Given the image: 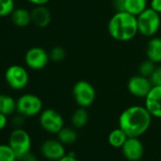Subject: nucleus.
Listing matches in <instances>:
<instances>
[{
  "label": "nucleus",
  "instance_id": "nucleus-23",
  "mask_svg": "<svg viewBox=\"0 0 161 161\" xmlns=\"http://www.w3.org/2000/svg\"><path fill=\"white\" fill-rule=\"evenodd\" d=\"M157 64H155L153 62H152L149 59H146L144 61H142L138 66V74L144 77L149 78L152 73L153 72L154 68L156 67Z\"/></svg>",
  "mask_w": 161,
  "mask_h": 161
},
{
  "label": "nucleus",
  "instance_id": "nucleus-31",
  "mask_svg": "<svg viewBox=\"0 0 161 161\" xmlns=\"http://www.w3.org/2000/svg\"><path fill=\"white\" fill-rule=\"evenodd\" d=\"M19 161H38V158H37V156L34 153L30 152L29 153L24 155Z\"/></svg>",
  "mask_w": 161,
  "mask_h": 161
},
{
  "label": "nucleus",
  "instance_id": "nucleus-5",
  "mask_svg": "<svg viewBox=\"0 0 161 161\" xmlns=\"http://www.w3.org/2000/svg\"><path fill=\"white\" fill-rule=\"evenodd\" d=\"M72 95L79 107L87 108L92 105L96 100V89L91 83L80 80L74 84Z\"/></svg>",
  "mask_w": 161,
  "mask_h": 161
},
{
  "label": "nucleus",
  "instance_id": "nucleus-9",
  "mask_svg": "<svg viewBox=\"0 0 161 161\" xmlns=\"http://www.w3.org/2000/svg\"><path fill=\"white\" fill-rule=\"evenodd\" d=\"M25 64L32 70H41L45 68L49 59V53L41 47H32L25 54Z\"/></svg>",
  "mask_w": 161,
  "mask_h": 161
},
{
  "label": "nucleus",
  "instance_id": "nucleus-12",
  "mask_svg": "<svg viewBox=\"0 0 161 161\" xmlns=\"http://www.w3.org/2000/svg\"><path fill=\"white\" fill-rule=\"evenodd\" d=\"M121 151L127 160L137 161L143 156L144 147L138 137H128L121 147Z\"/></svg>",
  "mask_w": 161,
  "mask_h": 161
},
{
  "label": "nucleus",
  "instance_id": "nucleus-32",
  "mask_svg": "<svg viewBox=\"0 0 161 161\" xmlns=\"http://www.w3.org/2000/svg\"><path fill=\"white\" fill-rule=\"evenodd\" d=\"M58 161H80L76 158V155L73 153H69V154H65L64 157H62L61 159H59Z\"/></svg>",
  "mask_w": 161,
  "mask_h": 161
},
{
  "label": "nucleus",
  "instance_id": "nucleus-3",
  "mask_svg": "<svg viewBox=\"0 0 161 161\" xmlns=\"http://www.w3.org/2000/svg\"><path fill=\"white\" fill-rule=\"evenodd\" d=\"M136 21L138 33L147 38L155 36L161 27L160 14L150 7L136 16Z\"/></svg>",
  "mask_w": 161,
  "mask_h": 161
},
{
  "label": "nucleus",
  "instance_id": "nucleus-2",
  "mask_svg": "<svg viewBox=\"0 0 161 161\" xmlns=\"http://www.w3.org/2000/svg\"><path fill=\"white\" fill-rule=\"evenodd\" d=\"M107 31L115 41L129 42L138 33L136 16L127 12H116L108 21Z\"/></svg>",
  "mask_w": 161,
  "mask_h": 161
},
{
  "label": "nucleus",
  "instance_id": "nucleus-16",
  "mask_svg": "<svg viewBox=\"0 0 161 161\" xmlns=\"http://www.w3.org/2000/svg\"><path fill=\"white\" fill-rule=\"evenodd\" d=\"M10 16L14 25L18 28H26L31 23V11H28L25 8L14 9Z\"/></svg>",
  "mask_w": 161,
  "mask_h": 161
},
{
  "label": "nucleus",
  "instance_id": "nucleus-24",
  "mask_svg": "<svg viewBox=\"0 0 161 161\" xmlns=\"http://www.w3.org/2000/svg\"><path fill=\"white\" fill-rule=\"evenodd\" d=\"M14 9V0H0V17L11 15Z\"/></svg>",
  "mask_w": 161,
  "mask_h": 161
},
{
  "label": "nucleus",
  "instance_id": "nucleus-11",
  "mask_svg": "<svg viewBox=\"0 0 161 161\" xmlns=\"http://www.w3.org/2000/svg\"><path fill=\"white\" fill-rule=\"evenodd\" d=\"M40 152L45 158L52 161H58L65 155L64 144H63L58 138L45 140L41 145Z\"/></svg>",
  "mask_w": 161,
  "mask_h": 161
},
{
  "label": "nucleus",
  "instance_id": "nucleus-14",
  "mask_svg": "<svg viewBox=\"0 0 161 161\" xmlns=\"http://www.w3.org/2000/svg\"><path fill=\"white\" fill-rule=\"evenodd\" d=\"M31 23L38 28L47 27L52 20L51 12L46 5L34 6V8L31 11Z\"/></svg>",
  "mask_w": 161,
  "mask_h": 161
},
{
  "label": "nucleus",
  "instance_id": "nucleus-27",
  "mask_svg": "<svg viewBox=\"0 0 161 161\" xmlns=\"http://www.w3.org/2000/svg\"><path fill=\"white\" fill-rule=\"evenodd\" d=\"M25 117L20 115V114H16L15 116H14L13 119H12V125L14 128H23L24 122H25Z\"/></svg>",
  "mask_w": 161,
  "mask_h": 161
},
{
  "label": "nucleus",
  "instance_id": "nucleus-20",
  "mask_svg": "<svg viewBox=\"0 0 161 161\" xmlns=\"http://www.w3.org/2000/svg\"><path fill=\"white\" fill-rule=\"evenodd\" d=\"M128 137L129 136L126 135V133L119 127L110 132L108 136V142L112 147L121 148Z\"/></svg>",
  "mask_w": 161,
  "mask_h": 161
},
{
  "label": "nucleus",
  "instance_id": "nucleus-33",
  "mask_svg": "<svg viewBox=\"0 0 161 161\" xmlns=\"http://www.w3.org/2000/svg\"><path fill=\"white\" fill-rule=\"evenodd\" d=\"M28 1L33 4L34 6H38V5H47L50 0H28Z\"/></svg>",
  "mask_w": 161,
  "mask_h": 161
},
{
  "label": "nucleus",
  "instance_id": "nucleus-25",
  "mask_svg": "<svg viewBox=\"0 0 161 161\" xmlns=\"http://www.w3.org/2000/svg\"><path fill=\"white\" fill-rule=\"evenodd\" d=\"M48 53H49L50 61H52L54 63H60V62L64 61L66 56L65 49L63 47H54L51 48V50Z\"/></svg>",
  "mask_w": 161,
  "mask_h": 161
},
{
  "label": "nucleus",
  "instance_id": "nucleus-18",
  "mask_svg": "<svg viewBox=\"0 0 161 161\" xmlns=\"http://www.w3.org/2000/svg\"><path fill=\"white\" fill-rule=\"evenodd\" d=\"M16 112V101L10 95L0 94V113L12 116Z\"/></svg>",
  "mask_w": 161,
  "mask_h": 161
},
{
  "label": "nucleus",
  "instance_id": "nucleus-7",
  "mask_svg": "<svg viewBox=\"0 0 161 161\" xmlns=\"http://www.w3.org/2000/svg\"><path fill=\"white\" fill-rule=\"evenodd\" d=\"M5 80L10 88L14 90H23L30 82V74L26 67L19 64L9 66L5 72Z\"/></svg>",
  "mask_w": 161,
  "mask_h": 161
},
{
  "label": "nucleus",
  "instance_id": "nucleus-26",
  "mask_svg": "<svg viewBox=\"0 0 161 161\" xmlns=\"http://www.w3.org/2000/svg\"><path fill=\"white\" fill-rule=\"evenodd\" d=\"M151 83L153 85V86H161V65H156V67L154 68L153 72L152 73V75L149 77Z\"/></svg>",
  "mask_w": 161,
  "mask_h": 161
},
{
  "label": "nucleus",
  "instance_id": "nucleus-15",
  "mask_svg": "<svg viewBox=\"0 0 161 161\" xmlns=\"http://www.w3.org/2000/svg\"><path fill=\"white\" fill-rule=\"evenodd\" d=\"M147 59L153 62L155 64H161V37H152L146 45Z\"/></svg>",
  "mask_w": 161,
  "mask_h": 161
},
{
  "label": "nucleus",
  "instance_id": "nucleus-10",
  "mask_svg": "<svg viewBox=\"0 0 161 161\" xmlns=\"http://www.w3.org/2000/svg\"><path fill=\"white\" fill-rule=\"evenodd\" d=\"M152 88L153 85L150 79L139 74L132 76L127 82L128 92L136 98L145 99Z\"/></svg>",
  "mask_w": 161,
  "mask_h": 161
},
{
  "label": "nucleus",
  "instance_id": "nucleus-13",
  "mask_svg": "<svg viewBox=\"0 0 161 161\" xmlns=\"http://www.w3.org/2000/svg\"><path fill=\"white\" fill-rule=\"evenodd\" d=\"M152 117L161 119V86H153L145 98V105Z\"/></svg>",
  "mask_w": 161,
  "mask_h": 161
},
{
  "label": "nucleus",
  "instance_id": "nucleus-8",
  "mask_svg": "<svg viewBox=\"0 0 161 161\" xmlns=\"http://www.w3.org/2000/svg\"><path fill=\"white\" fill-rule=\"evenodd\" d=\"M39 123L46 132L58 134L64 127V119L58 111L52 108H47L40 113Z\"/></svg>",
  "mask_w": 161,
  "mask_h": 161
},
{
  "label": "nucleus",
  "instance_id": "nucleus-30",
  "mask_svg": "<svg viewBox=\"0 0 161 161\" xmlns=\"http://www.w3.org/2000/svg\"><path fill=\"white\" fill-rule=\"evenodd\" d=\"M8 123H9L8 116L4 115L2 113H0V131L4 130L7 127Z\"/></svg>",
  "mask_w": 161,
  "mask_h": 161
},
{
  "label": "nucleus",
  "instance_id": "nucleus-1",
  "mask_svg": "<svg viewBox=\"0 0 161 161\" xmlns=\"http://www.w3.org/2000/svg\"><path fill=\"white\" fill-rule=\"evenodd\" d=\"M152 115L145 106L132 105L124 109L119 118V127L129 137H139L152 123Z\"/></svg>",
  "mask_w": 161,
  "mask_h": 161
},
{
  "label": "nucleus",
  "instance_id": "nucleus-19",
  "mask_svg": "<svg viewBox=\"0 0 161 161\" xmlns=\"http://www.w3.org/2000/svg\"><path fill=\"white\" fill-rule=\"evenodd\" d=\"M88 113L86 111V108L84 107H79L76 109L72 116H71V124L74 128L80 129L85 127L88 122Z\"/></svg>",
  "mask_w": 161,
  "mask_h": 161
},
{
  "label": "nucleus",
  "instance_id": "nucleus-17",
  "mask_svg": "<svg viewBox=\"0 0 161 161\" xmlns=\"http://www.w3.org/2000/svg\"><path fill=\"white\" fill-rule=\"evenodd\" d=\"M148 8V0H125L124 12L135 16L139 15Z\"/></svg>",
  "mask_w": 161,
  "mask_h": 161
},
{
  "label": "nucleus",
  "instance_id": "nucleus-21",
  "mask_svg": "<svg viewBox=\"0 0 161 161\" xmlns=\"http://www.w3.org/2000/svg\"><path fill=\"white\" fill-rule=\"evenodd\" d=\"M58 139L64 145L67 144H73L77 138H78V134L75 129L69 128V127H63L60 132L57 134Z\"/></svg>",
  "mask_w": 161,
  "mask_h": 161
},
{
  "label": "nucleus",
  "instance_id": "nucleus-29",
  "mask_svg": "<svg viewBox=\"0 0 161 161\" xmlns=\"http://www.w3.org/2000/svg\"><path fill=\"white\" fill-rule=\"evenodd\" d=\"M124 1L125 0H113L112 6L116 12H124Z\"/></svg>",
  "mask_w": 161,
  "mask_h": 161
},
{
  "label": "nucleus",
  "instance_id": "nucleus-4",
  "mask_svg": "<svg viewBox=\"0 0 161 161\" xmlns=\"http://www.w3.org/2000/svg\"><path fill=\"white\" fill-rule=\"evenodd\" d=\"M8 144L14 152L18 161L31 150V135L24 128H14L11 132Z\"/></svg>",
  "mask_w": 161,
  "mask_h": 161
},
{
  "label": "nucleus",
  "instance_id": "nucleus-28",
  "mask_svg": "<svg viewBox=\"0 0 161 161\" xmlns=\"http://www.w3.org/2000/svg\"><path fill=\"white\" fill-rule=\"evenodd\" d=\"M149 7L157 14H161V0H151L149 3Z\"/></svg>",
  "mask_w": 161,
  "mask_h": 161
},
{
  "label": "nucleus",
  "instance_id": "nucleus-22",
  "mask_svg": "<svg viewBox=\"0 0 161 161\" xmlns=\"http://www.w3.org/2000/svg\"><path fill=\"white\" fill-rule=\"evenodd\" d=\"M0 161H18L14 152L7 144H0Z\"/></svg>",
  "mask_w": 161,
  "mask_h": 161
},
{
  "label": "nucleus",
  "instance_id": "nucleus-6",
  "mask_svg": "<svg viewBox=\"0 0 161 161\" xmlns=\"http://www.w3.org/2000/svg\"><path fill=\"white\" fill-rule=\"evenodd\" d=\"M43 111V102L40 97L35 94L26 93L16 100V113L25 118H31Z\"/></svg>",
  "mask_w": 161,
  "mask_h": 161
}]
</instances>
